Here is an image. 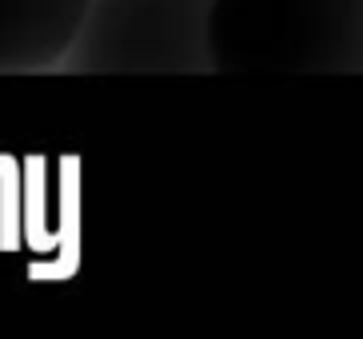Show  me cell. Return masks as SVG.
Returning <instances> with one entry per match:
<instances>
[{"instance_id":"obj_1","label":"cell","mask_w":363,"mask_h":339,"mask_svg":"<svg viewBox=\"0 0 363 339\" xmlns=\"http://www.w3.org/2000/svg\"><path fill=\"white\" fill-rule=\"evenodd\" d=\"M216 72H363V0H216Z\"/></svg>"},{"instance_id":"obj_2","label":"cell","mask_w":363,"mask_h":339,"mask_svg":"<svg viewBox=\"0 0 363 339\" xmlns=\"http://www.w3.org/2000/svg\"><path fill=\"white\" fill-rule=\"evenodd\" d=\"M216 0H88L65 72H216Z\"/></svg>"},{"instance_id":"obj_3","label":"cell","mask_w":363,"mask_h":339,"mask_svg":"<svg viewBox=\"0 0 363 339\" xmlns=\"http://www.w3.org/2000/svg\"><path fill=\"white\" fill-rule=\"evenodd\" d=\"M84 12L88 0H0V76L56 68Z\"/></svg>"}]
</instances>
